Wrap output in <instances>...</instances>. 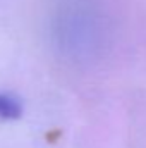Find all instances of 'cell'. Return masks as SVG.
Here are the masks:
<instances>
[{
    "label": "cell",
    "mask_w": 146,
    "mask_h": 148,
    "mask_svg": "<svg viewBox=\"0 0 146 148\" xmlns=\"http://www.w3.org/2000/svg\"><path fill=\"white\" fill-rule=\"evenodd\" d=\"M23 115V103L12 93H0V122L16 121Z\"/></svg>",
    "instance_id": "6da1fadb"
}]
</instances>
